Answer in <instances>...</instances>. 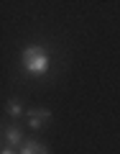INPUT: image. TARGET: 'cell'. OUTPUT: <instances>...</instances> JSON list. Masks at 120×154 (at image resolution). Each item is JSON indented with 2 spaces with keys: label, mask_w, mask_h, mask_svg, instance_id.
<instances>
[{
  "label": "cell",
  "mask_w": 120,
  "mask_h": 154,
  "mask_svg": "<svg viewBox=\"0 0 120 154\" xmlns=\"http://www.w3.org/2000/svg\"><path fill=\"white\" fill-rule=\"evenodd\" d=\"M21 59H23V69H26L31 77H44L46 72H49V64H51L46 49H44V46H38V44L26 46L23 54H21Z\"/></svg>",
  "instance_id": "cell-1"
},
{
  "label": "cell",
  "mask_w": 120,
  "mask_h": 154,
  "mask_svg": "<svg viewBox=\"0 0 120 154\" xmlns=\"http://www.w3.org/2000/svg\"><path fill=\"white\" fill-rule=\"evenodd\" d=\"M49 121H51L49 108H31L28 110V128H33V131H41Z\"/></svg>",
  "instance_id": "cell-2"
},
{
  "label": "cell",
  "mask_w": 120,
  "mask_h": 154,
  "mask_svg": "<svg viewBox=\"0 0 120 154\" xmlns=\"http://www.w3.org/2000/svg\"><path fill=\"white\" fill-rule=\"evenodd\" d=\"M23 131L18 126H5L3 128V146H13V149H21L23 146Z\"/></svg>",
  "instance_id": "cell-3"
},
{
  "label": "cell",
  "mask_w": 120,
  "mask_h": 154,
  "mask_svg": "<svg viewBox=\"0 0 120 154\" xmlns=\"http://www.w3.org/2000/svg\"><path fill=\"white\" fill-rule=\"evenodd\" d=\"M18 154H49V149H46V144L36 141V139H26Z\"/></svg>",
  "instance_id": "cell-4"
},
{
  "label": "cell",
  "mask_w": 120,
  "mask_h": 154,
  "mask_svg": "<svg viewBox=\"0 0 120 154\" xmlns=\"http://www.w3.org/2000/svg\"><path fill=\"white\" fill-rule=\"evenodd\" d=\"M5 110H8V116H13V118H18V116H23V105L18 103V100H10Z\"/></svg>",
  "instance_id": "cell-5"
},
{
  "label": "cell",
  "mask_w": 120,
  "mask_h": 154,
  "mask_svg": "<svg viewBox=\"0 0 120 154\" xmlns=\"http://www.w3.org/2000/svg\"><path fill=\"white\" fill-rule=\"evenodd\" d=\"M0 154H18V152L13 146H3V152H0Z\"/></svg>",
  "instance_id": "cell-6"
}]
</instances>
